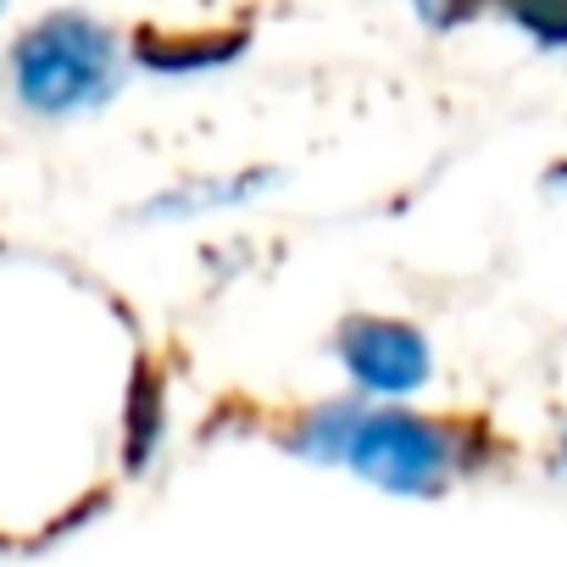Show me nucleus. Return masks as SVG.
Masks as SVG:
<instances>
[{
  "instance_id": "1",
  "label": "nucleus",
  "mask_w": 567,
  "mask_h": 567,
  "mask_svg": "<svg viewBox=\"0 0 567 567\" xmlns=\"http://www.w3.org/2000/svg\"><path fill=\"white\" fill-rule=\"evenodd\" d=\"M284 445L301 462L340 467V473L362 478L368 489H384V495H401V501L445 495L484 456L478 429L412 412L406 401H368L357 390L312 406L290 434H284Z\"/></svg>"
},
{
  "instance_id": "2",
  "label": "nucleus",
  "mask_w": 567,
  "mask_h": 567,
  "mask_svg": "<svg viewBox=\"0 0 567 567\" xmlns=\"http://www.w3.org/2000/svg\"><path fill=\"white\" fill-rule=\"evenodd\" d=\"M128 79L123 40L90 12H51L29 23L7 51V90L40 123L95 117Z\"/></svg>"
},
{
  "instance_id": "3",
  "label": "nucleus",
  "mask_w": 567,
  "mask_h": 567,
  "mask_svg": "<svg viewBox=\"0 0 567 567\" xmlns=\"http://www.w3.org/2000/svg\"><path fill=\"white\" fill-rule=\"evenodd\" d=\"M334 362L346 384L368 401H412L434 379V346L417 323L401 318H351L334 334Z\"/></svg>"
},
{
  "instance_id": "4",
  "label": "nucleus",
  "mask_w": 567,
  "mask_h": 567,
  "mask_svg": "<svg viewBox=\"0 0 567 567\" xmlns=\"http://www.w3.org/2000/svg\"><path fill=\"white\" fill-rule=\"evenodd\" d=\"M272 189V173L267 167H250V173H206V178H184L162 195L145 200V223H195V217H212V212H234V206H250L256 195Z\"/></svg>"
},
{
  "instance_id": "5",
  "label": "nucleus",
  "mask_w": 567,
  "mask_h": 567,
  "mask_svg": "<svg viewBox=\"0 0 567 567\" xmlns=\"http://www.w3.org/2000/svg\"><path fill=\"white\" fill-rule=\"evenodd\" d=\"M484 7H501V18L545 51L567 45V0H484Z\"/></svg>"
},
{
  "instance_id": "6",
  "label": "nucleus",
  "mask_w": 567,
  "mask_h": 567,
  "mask_svg": "<svg viewBox=\"0 0 567 567\" xmlns=\"http://www.w3.org/2000/svg\"><path fill=\"white\" fill-rule=\"evenodd\" d=\"M162 434H167V401H162L156 384L140 379V390H134V401H128V467H145V462L156 456Z\"/></svg>"
},
{
  "instance_id": "7",
  "label": "nucleus",
  "mask_w": 567,
  "mask_h": 567,
  "mask_svg": "<svg viewBox=\"0 0 567 567\" xmlns=\"http://www.w3.org/2000/svg\"><path fill=\"white\" fill-rule=\"evenodd\" d=\"M406 7H412V18H417L423 29L451 34V29H462L467 18H478L484 0H406Z\"/></svg>"
},
{
  "instance_id": "8",
  "label": "nucleus",
  "mask_w": 567,
  "mask_h": 567,
  "mask_svg": "<svg viewBox=\"0 0 567 567\" xmlns=\"http://www.w3.org/2000/svg\"><path fill=\"white\" fill-rule=\"evenodd\" d=\"M556 473H561V478H567V440H561V445H556Z\"/></svg>"
},
{
  "instance_id": "9",
  "label": "nucleus",
  "mask_w": 567,
  "mask_h": 567,
  "mask_svg": "<svg viewBox=\"0 0 567 567\" xmlns=\"http://www.w3.org/2000/svg\"><path fill=\"white\" fill-rule=\"evenodd\" d=\"M7 7H12V0H0V18H7Z\"/></svg>"
}]
</instances>
